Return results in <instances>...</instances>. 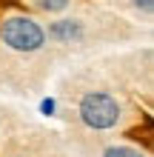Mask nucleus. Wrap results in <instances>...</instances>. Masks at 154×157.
<instances>
[{
	"instance_id": "obj_1",
	"label": "nucleus",
	"mask_w": 154,
	"mask_h": 157,
	"mask_svg": "<svg viewBox=\"0 0 154 157\" xmlns=\"http://www.w3.org/2000/svg\"><path fill=\"white\" fill-rule=\"evenodd\" d=\"M0 40L12 52L34 54L46 46V29L26 14H9L0 20Z\"/></svg>"
},
{
	"instance_id": "obj_2",
	"label": "nucleus",
	"mask_w": 154,
	"mask_h": 157,
	"mask_svg": "<svg viewBox=\"0 0 154 157\" xmlns=\"http://www.w3.org/2000/svg\"><path fill=\"white\" fill-rule=\"evenodd\" d=\"M77 114L83 120L86 128L92 132H106V128H114L123 117V109L117 103V97H111L108 91H86L80 97Z\"/></svg>"
},
{
	"instance_id": "obj_3",
	"label": "nucleus",
	"mask_w": 154,
	"mask_h": 157,
	"mask_svg": "<svg viewBox=\"0 0 154 157\" xmlns=\"http://www.w3.org/2000/svg\"><path fill=\"white\" fill-rule=\"evenodd\" d=\"M83 34H86L83 20H77V17H60V20L49 23L46 40H54V43H77Z\"/></svg>"
},
{
	"instance_id": "obj_4",
	"label": "nucleus",
	"mask_w": 154,
	"mask_h": 157,
	"mask_svg": "<svg viewBox=\"0 0 154 157\" xmlns=\"http://www.w3.org/2000/svg\"><path fill=\"white\" fill-rule=\"evenodd\" d=\"M32 6L46 12V14H60V12H66L71 6V0H32Z\"/></svg>"
},
{
	"instance_id": "obj_5",
	"label": "nucleus",
	"mask_w": 154,
	"mask_h": 157,
	"mask_svg": "<svg viewBox=\"0 0 154 157\" xmlns=\"http://www.w3.org/2000/svg\"><path fill=\"white\" fill-rule=\"evenodd\" d=\"M103 157H146V154L140 149H134V146H108Z\"/></svg>"
},
{
	"instance_id": "obj_6",
	"label": "nucleus",
	"mask_w": 154,
	"mask_h": 157,
	"mask_svg": "<svg viewBox=\"0 0 154 157\" xmlns=\"http://www.w3.org/2000/svg\"><path fill=\"white\" fill-rule=\"evenodd\" d=\"M131 3H134V9H137V12H143L146 17L154 14V0H131Z\"/></svg>"
},
{
	"instance_id": "obj_7",
	"label": "nucleus",
	"mask_w": 154,
	"mask_h": 157,
	"mask_svg": "<svg viewBox=\"0 0 154 157\" xmlns=\"http://www.w3.org/2000/svg\"><path fill=\"white\" fill-rule=\"evenodd\" d=\"M54 109H57V100H54V97H43V100H40V114L51 117V114H54Z\"/></svg>"
}]
</instances>
